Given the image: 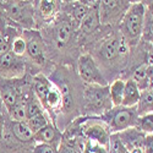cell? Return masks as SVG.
<instances>
[{"label":"cell","mask_w":153,"mask_h":153,"mask_svg":"<svg viewBox=\"0 0 153 153\" xmlns=\"http://www.w3.org/2000/svg\"><path fill=\"white\" fill-rule=\"evenodd\" d=\"M82 53L92 56L108 85L117 79H130L132 48L125 42L118 27L102 26L82 48Z\"/></svg>","instance_id":"cell-1"},{"label":"cell","mask_w":153,"mask_h":153,"mask_svg":"<svg viewBox=\"0 0 153 153\" xmlns=\"http://www.w3.org/2000/svg\"><path fill=\"white\" fill-rule=\"evenodd\" d=\"M47 47L48 58L54 66L76 69V61L82 54L77 28L66 14L60 11L53 22L39 30Z\"/></svg>","instance_id":"cell-2"},{"label":"cell","mask_w":153,"mask_h":153,"mask_svg":"<svg viewBox=\"0 0 153 153\" xmlns=\"http://www.w3.org/2000/svg\"><path fill=\"white\" fill-rule=\"evenodd\" d=\"M47 77L54 83L62 97V109L56 119V127L62 131L76 118L82 117L85 83L80 80L75 68L54 66Z\"/></svg>","instance_id":"cell-3"},{"label":"cell","mask_w":153,"mask_h":153,"mask_svg":"<svg viewBox=\"0 0 153 153\" xmlns=\"http://www.w3.org/2000/svg\"><path fill=\"white\" fill-rule=\"evenodd\" d=\"M22 36L26 41V54L23 59L26 61V72L32 77L38 74L48 76L54 65L48 58L47 47L38 30L22 31Z\"/></svg>","instance_id":"cell-4"},{"label":"cell","mask_w":153,"mask_h":153,"mask_svg":"<svg viewBox=\"0 0 153 153\" xmlns=\"http://www.w3.org/2000/svg\"><path fill=\"white\" fill-rule=\"evenodd\" d=\"M36 0H0V20L21 31L36 30Z\"/></svg>","instance_id":"cell-5"},{"label":"cell","mask_w":153,"mask_h":153,"mask_svg":"<svg viewBox=\"0 0 153 153\" xmlns=\"http://www.w3.org/2000/svg\"><path fill=\"white\" fill-rule=\"evenodd\" d=\"M145 10V1H131L130 7L118 26L120 34L131 48L136 47L141 41Z\"/></svg>","instance_id":"cell-6"},{"label":"cell","mask_w":153,"mask_h":153,"mask_svg":"<svg viewBox=\"0 0 153 153\" xmlns=\"http://www.w3.org/2000/svg\"><path fill=\"white\" fill-rule=\"evenodd\" d=\"M113 108L108 86L85 85L82 117H100Z\"/></svg>","instance_id":"cell-7"},{"label":"cell","mask_w":153,"mask_h":153,"mask_svg":"<svg viewBox=\"0 0 153 153\" xmlns=\"http://www.w3.org/2000/svg\"><path fill=\"white\" fill-rule=\"evenodd\" d=\"M108 126L110 134H119L130 127H135L138 114L136 107H113L105 114L99 117Z\"/></svg>","instance_id":"cell-8"},{"label":"cell","mask_w":153,"mask_h":153,"mask_svg":"<svg viewBox=\"0 0 153 153\" xmlns=\"http://www.w3.org/2000/svg\"><path fill=\"white\" fill-rule=\"evenodd\" d=\"M130 5L131 1L129 0H99L98 15L100 25L118 27Z\"/></svg>","instance_id":"cell-9"},{"label":"cell","mask_w":153,"mask_h":153,"mask_svg":"<svg viewBox=\"0 0 153 153\" xmlns=\"http://www.w3.org/2000/svg\"><path fill=\"white\" fill-rule=\"evenodd\" d=\"M81 132L85 140L97 142L108 148L110 130L109 126L99 117H79Z\"/></svg>","instance_id":"cell-10"},{"label":"cell","mask_w":153,"mask_h":153,"mask_svg":"<svg viewBox=\"0 0 153 153\" xmlns=\"http://www.w3.org/2000/svg\"><path fill=\"white\" fill-rule=\"evenodd\" d=\"M76 72L85 85L108 86V82L104 79V76L102 75L96 61L87 53H82L79 56L77 61H76Z\"/></svg>","instance_id":"cell-11"},{"label":"cell","mask_w":153,"mask_h":153,"mask_svg":"<svg viewBox=\"0 0 153 153\" xmlns=\"http://www.w3.org/2000/svg\"><path fill=\"white\" fill-rule=\"evenodd\" d=\"M61 11V0H36L34 23L36 30L53 22Z\"/></svg>","instance_id":"cell-12"},{"label":"cell","mask_w":153,"mask_h":153,"mask_svg":"<svg viewBox=\"0 0 153 153\" xmlns=\"http://www.w3.org/2000/svg\"><path fill=\"white\" fill-rule=\"evenodd\" d=\"M26 74V61L23 58L16 56L10 50L0 55V77L21 79Z\"/></svg>","instance_id":"cell-13"},{"label":"cell","mask_w":153,"mask_h":153,"mask_svg":"<svg viewBox=\"0 0 153 153\" xmlns=\"http://www.w3.org/2000/svg\"><path fill=\"white\" fill-rule=\"evenodd\" d=\"M98 3L93 5L90 11L87 12V15L80 23V26L77 28V34H79V43L81 47V52L82 48L88 43V41L102 28V25L99 22V15H98Z\"/></svg>","instance_id":"cell-14"},{"label":"cell","mask_w":153,"mask_h":153,"mask_svg":"<svg viewBox=\"0 0 153 153\" xmlns=\"http://www.w3.org/2000/svg\"><path fill=\"white\" fill-rule=\"evenodd\" d=\"M98 0H61V11L66 14L74 26L79 28L80 23L87 15L90 9L97 4Z\"/></svg>","instance_id":"cell-15"},{"label":"cell","mask_w":153,"mask_h":153,"mask_svg":"<svg viewBox=\"0 0 153 153\" xmlns=\"http://www.w3.org/2000/svg\"><path fill=\"white\" fill-rule=\"evenodd\" d=\"M0 97L6 113L10 111L19 100V79L0 77Z\"/></svg>","instance_id":"cell-16"},{"label":"cell","mask_w":153,"mask_h":153,"mask_svg":"<svg viewBox=\"0 0 153 153\" xmlns=\"http://www.w3.org/2000/svg\"><path fill=\"white\" fill-rule=\"evenodd\" d=\"M33 138L36 143L48 145L58 149L62 140V132L58 129L55 124L49 121L43 129H41L33 135Z\"/></svg>","instance_id":"cell-17"},{"label":"cell","mask_w":153,"mask_h":153,"mask_svg":"<svg viewBox=\"0 0 153 153\" xmlns=\"http://www.w3.org/2000/svg\"><path fill=\"white\" fill-rule=\"evenodd\" d=\"M129 80H132L137 85L140 91L153 87V64H142L137 66L130 75Z\"/></svg>","instance_id":"cell-18"},{"label":"cell","mask_w":153,"mask_h":153,"mask_svg":"<svg viewBox=\"0 0 153 153\" xmlns=\"http://www.w3.org/2000/svg\"><path fill=\"white\" fill-rule=\"evenodd\" d=\"M5 126L14 134L15 137H17L20 141L25 143H36L33 138V132L27 125V121H14L9 117L5 119Z\"/></svg>","instance_id":"cell-19"},{"label":"cell","mask_w":153,"mask_h":153,"mask_svg":"<svg viewBox=\"0 0 153 153\" xmlns=\"http://www.w3.org/2000/svg\"><path fill=\"white\" fill-rule=\"evenodd\" d=\"M118 136L120 138L121 143L124 145V147L127 151L131 149V148H135V147H142L145 137H146L145 134L138 131L137 129H135V127H130V129L119 132Z\"/></svg>","instance_id":"cell-20"},{"label":"cell","mask_w":153,"mask_h":153,"mask_svg":"<svg viewBox=\"0 0 153 153\" xmlns=\"http://www.w3.org/2000/svg\"><path fill=\"white\" fill-rule=\"evenodd\" d=\"M153 1H145V19H143V27L141 34V42L153 44Z\"/></svg>","instance_id":"cell-21"},{"label":"cell","mask_w":153,"mask_h":153,"mask_svg":"<svg viewBox=\"0 0 153 153\" xmlns=\"http://www.w3.org/2000/svg\"><path fill=\"white\" fill-rule=\"evenodd\" d=\"M141 91L138 90L137 85L132 80H126L124 87V94H123V107H136L137 102L140 99Z\"/></svg>","instance_id":"cell-22"},{"label":"cell","mask_w":153,"mask_h":153,"mask_svg":"<svg viewBox=\"0 0 153 153\" xmlns=\"http://www.w3.org/2000/svg\"><path fill=\"white\" fill-rule=\"evenodd\" d=\"M136 111L138 117L153 113V87L141 91L140 99L136 104Z\"/></svg>","instance_id":"cell-23"},{"label":"cell","mask_w":153,"mask_h":153,"mask_svg":"<svg viewBox=\"0 0 153 153\" xmlns=\"http://www.w3.org/2000/svg\"><path fill=\"white\" fill-rule=\"evenodd\" d=\"M109 97L111 100L113 107H119L121 105L123 102V94H124V87H125V81L121 79H117L111 81L109 85Z\"/></svg>","instance_id":"cell-24"},{"label":"cell","mask_w":153,"mask_h":153,"mask_svg":"<svg viewBox=\"0 0 153 153\" xmlns=\"http://www.w3.org/2000/svg\"><path fill=\"white\" fill-rule=\"evenodd\" d=\"M85 138H79L75 141H61L58 153H82Z\"/></svg>","instance_id":"cell-25"},{"label":"cell","mask_w":153,"mask_h":153,"mask_svg":"<svg viewBox=\"0 0 153 153\" xmlns=\"http://www.w3.org/2000/svg\"><path fill=\"white\" fill-rule=\"evenodd\" d=\"M135 129H137L145 135H152L153 134V113L138 117L136 120Z\"/></svg>","instance_id":"cell-26"},{"label":"cell","mask_w":153,"mask_h":153,"mask_svg":"<svg viewBox=\"0 0 153 153\" xmlns=\"http://www.w3.org/2000/svg\"><path fill=\"white\" fill-rule=\"evenodd\" d=\"M49 121H52V120H50V118H49V115H48L45 111H43L42 114H39V115H37V117H33V118L28 119V120H27V125H28V127H30L31 131H32L33 135H34L36 132H38L41 129H43V127H44Z\"/></svg>","instance_id":"cell-27"},{"label":"cell","mask_w":153,"mask_h":153,"mask_svg":"<svg viewBox=\"0 0 153 153\" xmlns=\"http://www.w3.org/2000/svg\"><path fill=\"white\" fill-rule=\"evenodd\" d=\"M44 111L42 104L39 103V100L37 99V97L34 96V93L28 98V100L26 102V117H27V120L33 118V117H37L42 114Z\"/></svg>","instance_id":"cell-28"},{"label":"cell","mask_w":153,"mask_h":153,"mask_svg":"<svg viewBox=\"0 0 153 153\" xmlns=\"http://www.w3.org/2000/svg\"><path fill=\"white\" fill-rule=\"evenodd\" d=\"M10 52H12V54H15L19 58L25 56V54H26V41H25L22 33L12 39L10 44Z\"/></svg>","instance_id":"cell-29"},{"label":"cell","mask_w":153,"mask_h":153,"mask_svg":"<svg viewBox=\"0 0 153 153\" xmlns=\"http://www.w3.org/2000/svg\"><path fill=\"white\" fill-rule=\"evenodd\" d=\"M108 153H127V149L121 143L118 134H111L108 143Z\"/></svg>","instance_id":"cell-30"},{"label":"cell","mask_w":153,"mask_h":153,"mask_svg":"<svg viewBox=\"0 0 153 153\" xmlns=\"http://www.w3.org/2000/svg\"><path fill=\"white\" fill-rule=\"evenodd\" d=\"M82 153H108V148L97 143V142L85 140Z\"/></svg>","instance_id":"cell-31"},{"label":"cell","mask_w":153,"mask_h":153,"mask_svg":"<svg viewBox=\"0 0 153 153\" xmlns=\"http://www.w3.org/2000/svg\"><path fill=\"white\" fill-rule=\"evenodd\" d=\"M32 153H58V149L52 146H48V145L36 143Z\"/></svg>","instance_id":"cell-32"},{"label":"cell","mask_w":153,"mask_h":153,"mask_svg":"<svg viewBox=\"0 0 153 153\" xmlns=\"http://www.w3.org/2000/svg\"><path fill=\"white\" fill-rule=\"evenodd\" d=\"M7 117L6 110H0V140L3 137V131H4V126H5V119Z\"/></svg>","instance_id":"cell-33"},{"label":"cell","mask_w":153,"mask_h":153,"mask_svg":"<svg viewBox=\"0 0 153 153\" xmlns=\"http://www.w3.org/2000/svg\"><path fill=\"white\" fill-rule=\"evenodd\" d=\"M5 109V107H4V104H3V100H1V97H0V110H4ZM6 110V109H5Z\"/></svg>","instance_id":"cell-34"}]
</instances>
